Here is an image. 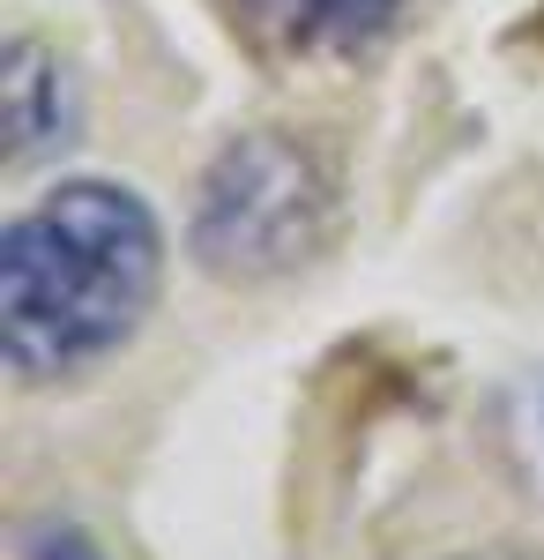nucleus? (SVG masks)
<instances>
[{"instance_id": "obj_1", "label": "nucleus", "mask_w": 544, "mask_h": 560, "mask_svg": "<svg viewBox=\"0 0 544 560\" xmlns=\"http://www.w3.org/2000/svg\"><path fill=\"white\" fill-rule=\"evenodd\" d=\"M165 224L127 179H52L0 232V359L60 388L120 359L165 292Z\"/></svg>"}, {"instance_id": "obj_3", "label": "nucleus", "mask_w": 544, "mask_h": 560, "mask_svg": "<svg viewBox=\"0 0 544 560\" xmlns=\"http://www.w3.org/2000/svg\"><path fill=\"white\" fill-rule=\"evenodd\" d=\"M232 38L269 68H358L403 31L418 0H216Z\"/></svg>"}, {"instance_id": "obj_7", "label": "nucleus", "mask_w": 544, "mask_h": 560, "mask_svg": "<svg viewBox=\"0 0 544 560\" xmlns=\"http://www.w3.org/2000/svg\"><path fill=\"white\" fill-rule=\"evenodd\" d=\"M537 433H544V374H537Z\"/></svg>"}, {"instance_id": "obj_2", "label": "nucleus", "mask_w": 544, "mask_h": 560, "mask_svg": "<svg viewBox=\"0 0 544 560\" xmlns=\"http://www.w3.org/2000/svg\"><path fill=\"white\" fill-rule=\"evenodd\" d=\"M343 232V173L321 142L292 128H247L194 179L187 255L210 284L261 292L335 247Z\"/></svg>"}, {"instance_id": "obj_4", "label": "nucleus", "mask_w": 544, "mask_h": 560, "mask_svg": "<svg viewBox=\"0 0 544 560\" xmlns=\"http://www.w3.org/2000/svg\"><path fill=\"white\" fill-rule=\"evenodd\" d=\"M0 128H8V173H31L38 158H60L83 135V90L68 60L31 31L0 52Z\"/></svg>"}, {"instance_id": "obj_5", "label": "nucleus", "mask_w": 544, "mask_h": 560, "mask_svg": "<svg viewBox=\"0 0 544 560\" xmlns=\"http://www.w3.org/2000/svg\"><path fill=\"white\" fill-rule=\"evenodd\" d=\"M15 560H113L75 516H38L15 530Z\"/></svg>"}, {"instance_id": "obj_6", "label": "nucleus", "mask_w": 544, "mask_h": 560, "mask_svg": "<svg viewBox=\"0 0 544 560\" xmlns=\"http://www.w3.org/2000/svg\"><path fill=\"white\" fill-rule=\"evenodd\" d=\"M448 560H544L530 546H477V553H448Z\"/></svg>"}]
</instances>
